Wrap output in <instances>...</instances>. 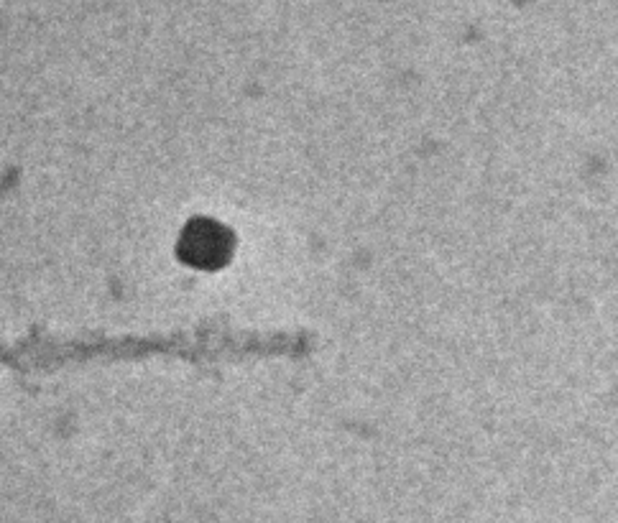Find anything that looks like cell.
Returning a JSON list of instances; mask_svg holds the SVG:
<instances>
[{
	"label": "cell",
	"mask_w": 618,
	"mask_h": 523,
	"mask_svg": "<svg viewBox=\"0 0 618 523\" xmlns=\"http://www.w3.org/2000/svg\"><path fill=\"white\" fill-rule=\"evenodd\" d=\"M182 256L187 263H210L220 256L218 235L210 225H189L182 238Z\"/></svg>",
	"instance_id": "cell-1"
}]
</instances>
